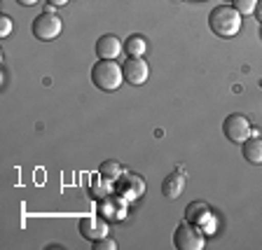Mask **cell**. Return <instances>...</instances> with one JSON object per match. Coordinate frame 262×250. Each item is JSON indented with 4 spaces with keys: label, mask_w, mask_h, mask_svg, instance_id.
I'll return each mask as SVG.
<instances>
[{
    "label": "cell",
    "mask_w": 262,
    "mask_h": 250,
    "mask_svg": "<svg viewBox=\"0 0 262 250\" xmlns=\"http://www.w3.org/2000/svg\"><path fill=\"white\" fill-rule=\"evenodd\" d=\"M185 218L187 222H192L194 227H199L202 232H213V213H211V206L204 201H194L187 206L185 211Z\"/></svg>",
    "instance_id": "obj_7"
},
{
    "label": "cell",
    "mask_w": 262,
    "mask_h": 250,
    "mask_svg": "<svg viewBox=\"0 0 262 250\" xmlns=\"http://www.w3.org/2000/svg\"><path fill=\"white\" fill-rule=\"evenodd\" d=\"M253 14H255V19L262 24V0H257V7H255V12H253Z\"/></svg>",
    "instance_id": "obj_18"
},
{
    "label": "cell",
    "mask_w": 262,
    "mask_h": 250,
    "mask_svg": "<svg viewBox=\"0 0 262 250\" xmlns=\"http://www.w3.org/2000/svg\"><path fill=\"white\" fill-rule=\"evenodd\" d=\"M173 245L178 250H202L206 245V241H204V234L199 227H194L192 222H183L176 229Z\"/></svg>",
    "instance_id": "obj_4"
},
{
    "label": "cell",
    "mask_w": 262,
    "mask_h": 250,
    "mask_svg": "<svg viewBox=\"0 0 262 250\" xmlns=\"http://www.w3.org/2000/svg\"><path fill=\"white\" fill-rule=\"evenodd\" d=\"M122 49H124V44H122L120 38H117V35H113V33H105V35H101V38L96 40V56H98V59L115 61L117 56H120Z\"/></svg>",
    "instance_id": "obj_8"
},
{
    "label": "cell",
    "mask_w": 262,
    "mask_h": 250,
    "mask_svg": "<svg viewBox=\"0 0 262 250\" xmlns=\"http://www.w3.org/2000/svg\"><path fill=\"white\" fill-rule=\"evenodd\" d=\"M241 152H244L246 162L260 166L262 164V138L260 136H251L246 143H241Z\"/></svg>",
    "instance_id": "obj_11"
},
{
    "label": "cell",
    "mask_w": 262,
    "mask_h": 250,
    "mask_svg": "<svg viewBox=\"0 0 262 250\" xmlns=\"http://www.w3.org/2000/svg\"><path fill=\"white\" fill-rule=\"evenodd\" d=\"M101 175L108 180H115V178H120L122 175V166L117 162H103L101 164Z\"/></svg>",
    "instance_id": "obj_14"
},
{
    "label": "cell",
    "mask_w": 262,
    "mask_h": 250,
    "mask_svg": "<svg viewBox=\"0 0 262 250\" xmlns=\"http://www.w3.org/2000/svg\"><path fill=\"white\" fill-rule=\"evenodd\" d=\"M185 190V173L183 171H173L171 175H166L162 183V194L166 199H178Z\"/></svg>",
    "instance_id": "obj_10"
},
{
    "label": "cell",
    "mask_w": 262,
    "mask_h": 250,
    "mask_svg": "<svg viewBox=\"0 0 262 250\" xmlns=\"http://www.w3.org/2000/svg\"><path fill=\"white\" fill-rule=\"evenodd\" d=\"M260 38H262V31H260Z\"/></svg>",
    "instance_id": "obj_22"
},
{
    "label": "cell",
    "mask_w": 262,
    "mask_h": 250,
    "mask_svg": "<svg viewBox=\"0 0 262 250\" xmlns=\"http://www.w3.org/2000/svg\"><path fill=\"white\" fill-rule=\"evenodd\" d=\"M223 131H225V136H227V141L232 143H246L248 138L253 136V124L248 122V117L246 115H229L227 120L223 122Z\"/></svg>",
    "instance_id": "obj_5"
},
{
    "label": "cell",
    "mask_w": 262,
    "mask_h": 250,
    "mask_svg": "<svg viewBox=\"0 0 262 250\" xmlns=\"http://www.w3.org/2000/svg\"><path fill=\"white\" fill-rule=\"evenodd\" d=\"M257 7V0H234V10L239 12L241 16H248L253 14Z\"/></svg>",
    "instance_id": "obj_15"
},
{
    "label": "cell",
    "mask_w": 262,
    "mask_h": 250,
    "mask_svg": "<svg viewBox=\"0 0 262 250\" xmlns=\"http://www.w3.org/2000/svg\"><path fill=\"white\" fill-rule=\"evenodd\" d=\"M16 3H19V5H26V7H31V5H35L38 0H16Z\"/></svg>",
    "instance_id": "obj_20"
},
{
    "label": "cell",
    "mask_w": 262,
    "mask_h": 250,
    "mask_svg": "<svg viewBox=\"0 0 262 250\" xmlns=\"http://www.w3.org/2000/svg\"><path fill=\"white\" fill-rule=\"evenodd\" d=\"M92 82L94 87L101 89V92H117L124 82V73H122V65H117V61L110 59H101L94 63L92 68Z\"/></svg>",
    "instance_id": "obj_2"
},
{
    "label": "cell",
    "mask_w": 262,
    "mask_h": 250,
    "mask_svg": "<svg viewBox=\"0 0 262 250\" xmlns=\"http://www.w3.org/2000/svg\"><path fill=\"white\" fill-rule=\"evenodd\" d=\"M12 33V19L7 14L0 16V38H7Z\"/></svg>",
    "instance_id": "obj_17"
},
{
    "label": "cell",
    "mask_w": 262,
    "mask_h": 250,
    "mask_svg": "<svg viewBox=\"0 0 262 250\" xmlns=\"http://www.w3.org/2000/svg\"><path fill=\"white\" fill-rule=\"evenodd\" d=\"M145 49H147V42L143 35H131V38H126L124 42V52L129 56H143L145 54Z\"/></svg>",
    "instance_id": "obj_13"
},
{
    "label": "cell",
    "mask_w": 262,
    "mask_h": 250,
    "mask_svg": "<svg viewBox=\"0 0 262 250\" xmlns=\"http://www.w3.org/2000/svg\"><path fill=\"white\" fill-rule=\"evenodd\" d=\"M208 26L218 38H234L241 28V14L232 5H218L213 7L211 16H208Z\"/></svg>",
    "instance_id": "obj_1"
},
{
    "label": "cell",
    "mask_w": 262,
    "mask_h": 250,
    "mask_svg": "<svg viewBox=\"0 0 262 250\" xmlns=\"http://www.w3.org/2000/svg\"><path fill=\"white\" fill-rule=\"evenodd\" d=\"M92 250H117V241L103 236V239H98V241H92Z\"/></svg>",
    "instance_id": "obj_16"
},
{
    "label": "cell",
    "mask_w": 262,
    "mask_h": 250,
    "mask_svg": "<svg viewBox=\"0 0 262 250\" xmlns=\"http://www.w3.org/2000/svg\"><path fill=\"white\" fill-rule=\"evenodd\" d=\"M120 187H126V190H120L126 199H138V196L143 194V187L145 185H143V180L138 178V175H124Z\"/></svg>",
    "instance_id": "obj_12"
},
{
    "label": "cell",
    "mask_w": 262,
    "mask_h": 250,
    "mask_svg": "<svg viewBox=\"0 0 262 250\" xmlns=\"http://www.w3.org/2000/svg\"><path fill=\"white\" fill-rule=\"evenodd\" d=\"M80 234L87 241L103 239V236H108V222H105L103 218H96V215H92V218H82L80 220Z\"/></svg>",
    "instance_id": "obj_9"
},
{
    "label": "cell",
    "mask_w": 262,
    "mask_h": 250,
    "mask_svg": "<svg viewBox=\"0 0 262 250\" xmlns=\"http://www.w3.org/2000/svg\"><path fill=\"white\" fill-rule=\"evenodd\" d=\"M122 73H124V82H129L131 87H138V84H145L147 75H150V68H147L145 59L141 56H129L122 65Z\"/></svg>",
    "instance_id": "obj_6"
},
{
    "label": "cell",
    "mask_w": 262,
    "mask_h": 250,
    "mask_svg": "<svg viewBox=\"0 0 262 250\" xmlns=\"http://www.w3.org/2000/svg\"><path fill=\"white\" fill-rule=\"evenodd\" d=\"M61 28H63V21H61L59 14H54V12H42L40 16H35V19H33V28H31V31H33V38L49 42V40L59 38Z\"/></svg>",
    "instance_id": "obj_3"
},
{
    "label": "cell",
    "mask_w": 262,
    "mask_h": 250,
    "mask_svg": "<svg viewBox=\"0 0 262 250\" xmlns=\"http://www.w3.org/2000/svg\"><path fill=\"white\" fill-rule=\"evenodd\" d=\"M173 3H183V0H173Z\"/></svg>",
    "instance_id": "obj_21"
},
{
    "label": "cell",
    "mask_w": 262,
    "mask_h": 250,
    "mask_svg": "<svg viewBox=\"0 0 262 250\" xmlns=\"http://www.w3.org/2000/svg\"><path fill=\"white\" fill-rule=\"evenodd\" d=\"M49 5H54V7H61V5H66V3H68V0H47Z\"/></svg>",
    "instance_id": "obj_19"
}]
</instances>
